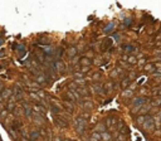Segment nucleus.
Returning <instances> with one entry per match:
<instances>
[{"mask_svg": "<svg viewBox=\"0 0 161 141\" xmlns=\"http://www.w3.org/2000/svg\"><path fill=\"white\" fill-rule=\"evenodd\" d=\"M147 101H149L147 97H135L131 101V105L135 107L132 112H137V110H140V107H142L143 105L147 103Z\"/></svg>", "mask_w": 161, "mask_h": 141, "instance_id": "f03ea898", "label": "nucleus"}, {"mask_svg": "<svg viewBox=\"0 0 161 141\" xmlns=\"http://www.w3.org/2000/svg\"><path fill=\"white\" fill-rule=\"evenodd\" d=\"M83 75H85V73L78 72V71H76V72L73 73V76H74V78H76V79H82V78H83Z\"/></svg>", "mask_w": 161, "mask_h": 141, "instance_id": "72a5a7b5", "label": "nucleus"}, {"mask_svg": "<svg viewBox=\"0 0 161 141\" xmlns=\"http://www.w3.org/2000/svg\"><path fill=\"white\" fill-rule=\"evenodd\" d=\"M39 137H40V130H33V131L29 132V139L33 141L38 140Z\"/></svg>", "mask_w": 161, "mask_h": 141, "instance_id": "4468645a", "label": "nucleus"}, {"mask_svg": "<svg viewBox=\"0 0 161 141\" xmlns=\"http://www.w3.org/2000/svg\"><path fill=\"white\" fill-rule=\"evenodd\" d=\"M78 92H79V94L82 96V97H89L91 96V92L88 91V88H86V87H78V90H77Z\"/></svg>", "mask_w": 161, "mask_h": 141, "instance_id": "f3484780", "label": "nucleus"}, {"mask_svg": "<svg viewBox=\"0 0 161 141\" xmlns=\"http://www.w3.org/2000/svg\"><path fill=\"white\" fill-rule=\"evenodd\" d=\"M152 106H160L161 105V98H157V100H155L154 102H152Z\"/></svg>", "mask_w": 161, "mask_h": 141, "instance_id": "37998d69", "label": "nucleus"}, {"mask_svg": "<svg viewBox=\"0 0 161 141\" xmlns=\"http://www.w3.org/2000/svg\"><path fill=\"white\" fill-rule=\"evenodd\" d=\"M82 106H83V110H85V111H88V112H91V110L93 108V103H92L91 101H83Z\"/></svg>", "mask_w": 161, "mask_h": 141, "instance_id": "a211bd4d", "label": "nucleus"}, {"mask_svg": "<svg viewBox=\"0 0 161 141\" xmlns=\"http://www.w3.org/2000/svg\"><path fill=\"white\" fill-rule=\"evenodd\" d=\"M63 54H64V49H63L62 47H60V48H58L57 50H56V56H57V58H58V59H59L60 57L63 56Z\"/></svg>", "mask_w": 161, "mask_h": 141, "instance_id": "cd10ccee", "label": "nucleus"}, {"mask_svg": "<svg viewBox=\"0 0 161 141\" xmlns=\"http://www.w3.org/2000/svg\"><path fill=\"white\" fill-rule=\"evenodd\" d=\"M30 97L34 98V100H37V101H42V100L39 98V96L37 94V92H35V93H34V92H30Z\"/></svg>", "mask_w": 161, "mask_h": 141, "instance_id": "58836bf2", "label": "nucleus"}, {"mask_svg": "<svg viewBox=\"0 0 161 141\" xmlns=\"http://www.w3.org/2000/svg\"><path fill=\"white\" fill-rule=\"evenodd\" d=\"M154 94L161 98V90H155V91H154Z\"/></svg>", "mask_w": 161, "mask_h": 141, "instance_id": "de8ad7c7", "label": "nucleus"}, {"mask_svg": "<svg viewBox=\"0 0 161 141\" xmlns=\"http://www.w3.org/2000/svg\"><path fill=\"white\" fill-rule=\"evenodd\" d=\"M79 64H82V66H91V64H92V62L89 61V58L83 57V58L79 61Z\"/></svg>", "mask_w": 161, "mask_h": 141, "instance_id": "5701e85b", "label": "nucleus"}, {"mask_svg": "<svg viewBox=\"0 0 161 141\" xmlns=\"http://www.w3.org/2000/svg\"><path fill=\"white\" fill-rule=\"evenodd\" d=\"M37 94L39 96V98H40V100H42V98H45V93H44L43 91H40V90L37 91Z\"/></svg>", "mask_w": 161, "mask_h": 141, "instance_id": "a19ab883", "label": "nucleus"}, {"mask_svg": "<svg viewBox=\"0 0 161 141\" xmlns=\"http://www.w3.org/2000/svg\"><path fill=\"white\" fill-rule=\"evenodd\" d=\"M68 87H69V90H71V91H77V90H78V86L74 83V81H73L72 83H69Z\"/></svg>", "mask_w": 161, "mask_h": 141, "instance_id": "c9c22d12", "label": "nucleus"}, {"mask_svg": "<svg viewBox=\"0 0 161 141\" xmlns=\"http://www.w3.org/2000/svg\"><path fill=\"white\" fill-rule=\"evenodd\" d=\"M127 62H128L130 64H136V63H137V59H136V57L130 56V57H127Z\"/></svg>", "mask_w": 161, "mask_h": 141, "instance_id": "7c9ffc66", "label": "nucleus"}, {"mask_svg": "<svg viewBox=\"0 0 161 141\" xmlns=\"http://www.w3.org/2000/svg\"><path fill=\"white\" fill-rule=\"evenodd\" d=\"M66 141H74V140H66Z\"/></svg>", "mask_w": 161, "mask_h": 141, "instance_id": "6e6d98bb", "label": "nucleus"}, {"mask_svg": "<svg viewBox=\"0 0 161 141\" xmlns=\"http://www.w3.org/2000/svg\"><path fill=\"white\" fill-rule=\"evenodd\" d=\"M23 108H24V115L27 116V117H33V107L28 103V102H23Z\"/></svg>", "mask_w": 161, "mask_h": 141, "instance_id": "1a4fd4ad", "label": "nucleus"}, {"mask_svg": "<svg viewBox=\"0 0 161 141\" xmlns=\"http://www.w3.org/2000/svg\"><path fill=\"white\" fill-rule=\"evenodd\" d=\"M91 141H102L101 132H98V131L92 132V135H91Z\"/></svg>", "mask_w": 161, "mask_h": 141, "instance_id": "6ab92c4d", "label": "nucleus"}, {"mask_svg": "<svg viewBox=\"0 0 161 141\" xmlns=\"http://www.w3.org/2000/svg\"><path fill=\"white\" fill-rule=\"evenodd\" d=\"M3 43H4V40H3V39H0V46H3Z\"/></svg>", "mask_w": 161, "mask_h": 141, "instance_id": "5fc2aeb1", "label": "nucleus"}, {"mask_svg": "<svg viewBox=\"0 0 161 141\" xmlns=\"http://www.w3.org/2000/svg\"><path fill=\"white\" fill-rule=\"evenodd\" d=\"M123 96H125V97H130V96H131V94H132V91H131V92H130V91H128V90H127V88H126V90H125V92H123Z\"/></svg>", "mask_w": 161, "mask_h": 141, "instance_id": "c03bdc74", "label": "nucleus"}, {"mask_svg": "<svg viewBox=\"0 0 161 141\" xmlns=\"http://www.w3.org/2000/svg\"><path fill=\"white\" fill-rule=\"evenodd\" d=\"M147 117H149V116H143V115H142V116H139V117L136 118V121H137V123H141V125H142V123L146 121V118H147Z\"/></svg>", "mask_w": 161, "mask_h": 141, "instance_id": "2f4dec72", "label": "nucleus"}, {"mask_svg": "<svg viewBox=\"0 0 161 141\" xmlns=\"http://www.w3.org/2000/svg\"><path fill=\"white\" fill-rule=\"evenodd\" d=\"M130 85H131V79H130V77H123L122 81H121V88H122V90H126Z\"/></svg>", "mask_w": 161, "mask_h": 141, "instance_id": "dca6fc26", "label": "nucleus"}, {"mask_svg": "<svg viewBox=\"0 0 161 141\" xmlns=\"http://www.w3.org/2000/svg\"><path fill=\"white\" fill-rule=\"evenodd\" d=\"M67 54H68V57L69 58H73V57L77 56V49L74 47H71L68 50H67Z\"/></svg>", "mask_w": 161, "mask_h": 141, "instance_id": "412c9836", "label": "nucleus"}, {"mask_svg": "<svg viewBox=\"0 0 161 141\" xmlns=\"http://www.w3.org/2000/svg\"><path fill=\"white\" fill-rule=\"evenodd\" d=\"M110 141H113V140H110Z\"/></svg>", "mask_w": 161, "mask_h": 141, "instance_id": "4d7b16f0", "label": "nucleus"}, {"mask_svg": "<svg viewBox=\"0 0 161 141\" xmlns=\"http://www.w3.org/2000/svg\"><path fill=\"white\" fill-rule=\"evenodd\" d=\"M54 141H60V137H58V136L57 137H54Z\"/></svg>", "mask_w": 161, "mask_h": 141, "instance_id": "603ef678", "label": "nucleus"}, {"mask_svg": "<svg viewBox=\"0 0 161 141\" xmlns=\"http://www.w3.org/2000/svg\"><path fill=\"white\" fill-rule=\"evenodd\" d=\"M103 87H104V91H106V93H111V92L113 91L114 85H113V82H112V81H107V82H106V83L103 85Z\"/></svg>", "mask_w": 161, "mask_h": 141, "instance_id": "2eb2a0df", "label": "nucleus"}, {"mask_svg": "<svg viewBox=\"0 0 161 141\" xmlns=\"http://www.w3.org/2000/svg\"><path fill=\"white\" fill-rule=\"evenodd\" d=\"M101 137H102V141H110L112 140V136H111V133L107 131H104L101 133Z\"/></svg>", "mask_w": 161, "mask_h": 141, "instance_id": "4be33fe9", "label": "nucleus"}, {"mask_svg": "<svg viewBox=\"0 0 161 141\" xmlns=\"http://www.w3.org/2000/svg\"><path fill=\"white\" fill-rule=\"evenodd\" d=\"M20 127H21V122H18V121L11 125V130H13V131H18Z\"/></svg>", "mask_w": 161, "mask_h": 141, "instance_id": "bb28decb", "label": "nucleus"}, {"mask_svg": "<svg viewBox=\"0 0 161 141\" xmlns=\"http://www.w3.org/2000/svg\"><path fill=\"white\" fill-rule=\"evenodd\" d=\"M74 83H76L78 87H79V86H82V87H83V86L86 85V81L83 79V78H82V79H74Z\"/></svg>", "mask_w": 161, "mask_h": 141, "instance_id": "f704fd0d", "label": "nucleus"}, {"mask_svg": "<svg viewBox=\"0 0 161 141\" xmlns=\"http://www.w3.org/2000/svg\"><path fill=\"white\" fill-rule=\"evenodd\" d=\"M0 96H1V98H3V100H5V101H6V100H9L10 97L13 96V91L9 90V88H4V90L0 92Z\"/></svg>", "mask_w": 161, "mask_h": 141, "instance_id": "9b49d317", "label": "nucleus"}, {"mask_svg": "<svg viewBox=\"0 0 161 141\" xmlns=\"http://www.w3.org/2000/svg\"><path fill=\"white\" fill-rule=\"evenodd\" d=\"M62 105H63V110H66L68 113H73L74 112V110H76V107H74V102H71V101L64 100Z\"/></svg>", "mask_w": 161, "mask_h": 141, "instance_id": "39448f33", "label": "nucleus"}, {"mask_svg": "<svg viewBox=\"0 0 161 141\" xmlns=\"http://www.w3.org/2000/svg\"><path fill=\"white\" fill-rule=\"evenodd\" d=\"M116 123H117V121L114 120L113 117H108V118L106 120V126H107V129H110V127H113Z\"/></svg>", "mask_w": 161, "mask_h": 141, "instance_id": "aec40b11", "label": "nucleus"}, {"mask_svg": "<svg viewBox=\"0 0 161 141\" xmlns=\"http://www.w3.org/2000/svg\"><path fill=\"white\" fill-rule=\"evenodd\" d=\"M128 132H130V131H128V127H127V126L125 125L122 129H121V133H122V135H127Z\"/></svg>", "mask_w": 161, "mask_h": 141, "instance_id": "4c0bfd02", "label": "nucleus"}, {"mask_svg": "<svg viewBox=\"0 0 161 141\" xmlns=\"http://www.w3.org/2000/svg\"><path fill=\"white\" fill-rule=\"evenodd\" d=\"M92 79H93V81H98V79H101V72L95 73V75L92 76Z\"/></svg>", "mask_w": 161, "mask_h": 141, "instance_id": "e433bc0d", "label": "nucleus"}, {"mask_svg": "<svg viewBox=\"0 0 161 141\" xmlns=\"http://www.w3.org/2000/svg\"><path fill=\"white\" fill-rule=\"evenodd\" d=\"M8 115H9V111H8L6 108H5V110H3V111L0 112V120H5Z\"/></svg>", "mask_w": 161, "mask_h": 141, "instance_id": "c85d7f7f", "label": "nucleus"}, {"mask_svg": "<svg viewBox=\"0 0 161 141\" xmlns=\"http://www.w3.org/2000/svg\"><path fill=\"white\" fill-rule=\"evenodd\" d=\"M3 57H5V52L0 50V58H3Z\"/></svg>", "mask_w": 161, "mask_h": 141, "instance_id": "8fccbe9b", "label": "nucleus"}, {"mask_svg": "<svg viewBox=\"0 0 161 141\" xmlns=\"http://www.w3.org/2000/svg\"><path fill=\"white\" fill-rule=\"evenodd\" d=\"M74 129L78 135H83L87 129V120H85L82 116H78L74 120Z\"/></svg>", "mask_w": 161, "mask_h": 141, "instance_id": "f257e3e1", "label": "nucleus"}, {"mask_svg": "<svg viewBox=\"0 0 161 141\" xmlns=\"http://www.w3.org/2000/svg\"><path fill=\"white\" fill-rule=\"evenodd\" d=\"M33 118H34V122L37 123V125H43V123H44L43 115H40V113L34 112V113H33Z\"/></svg>", "mask_w": 161, "mask_h": 141, "instance_id": "f8f14e48", "label": "nucleus"}, {"mask_svg": "<svg viewBox=\"0 0 161 141\" xmlns=\"http://www.w3.org/2000/svg\"><path fill=\"white\" fill-rule=\"evenodd\" d=\"M81 116H82V117H83L85 120H88V118L91 117V112H88V111H86V112H85V113H82Z\"/></svg>", "mask_w": 161, "mask_h": 141, "instance_id": "ea45409f", "label": "nucleus"}, {"mask_svg": "<svg viewBox=\"0 0 161 141\" xmlns=\"http://www.w3.org/2000/svg\"><path fill=\"white\" fill-rule=\"evenodd\" d=\"M24 112H21V108H14V115H17V116H20V115H23Z\"/></svg>", "mask_w": 161, "mask_h": 141, "instance_id": "79ce46f5", "label": "nucleus"}, {"mask_svg": "<svg viewBox=\"0 0 161 141\" xmlns=\"http://www.w3.org/2000/svg\"><path fill=\"white\" fill-rule=\"evenodd\" d=\"M14 108H15V102L9 101V103L6 106V110H8V111H14Z\"/></svg>", "mask_w": 161, "mask_h": 141, "instance_id": "473e14b6", "label": "nucleus"}, {"mask_svg": "<svg viewBox=\"0 0 161 141\" xmlns=\"http://www.w3.org/2000/svg\"><path fill=\"white\" fill-rule=\"evenodd\" d=\"M23 141H33V140H30V139H25V137H23Z\"/></svg>", "mask_w": 161, "mask_h": 141, "instance_id": "864d4df0", "label": "nucleus"}, {"mask_svg": "<svg viewBox=\"0 0 161 141\" xmlns=\"http://www.w3.org/2000/svg\"><path fill=\"white\" fill-rule=\"evenodd\" d=\"M33 107V111L37 113H40V115H44L45 113V107L43 106V105H34V106H32Z\"/></svg>", "mask_w": 161, "mask_h": 141, "instance_id": "ddd939ff", "label": "nucleus"}, {"mask_svg": "<svg viewBox=\"0 0 161 141\" xmlns=\"http://www.w3.org/2000/svg\"><path fill=\"white\" fill-rule=\"evenodd\" d=\"M89 67H91V66H83V68H82V71H81V72H82V73H87V72H88V69H89Z\"/></svg>", "mask_w": 161, "mask_h": 141, "instance_id": "49530a36", "label": "nucleus"}, {"mask_svg": "<svg viewBox=\"0 0 161 141\" xmlns=\"http://www.w3.org/2000/svg\"><path fill=\"white\" fill-rule=\"evenodd\" d=\"M53 64H54V69H56V72L60 73V75H63V73H64V71H66V66H64V63H63L60 59L54 61V62H53Z\"/></svg>", "mask_w": 161, "mask_h": 141, "instance_id": "20e7f679", "label": "nucleus"}, {"mask_svg": "<svg viewBox=\"0 0 161 141\" xmlns=\"http://www.w3.org/2000/svg\"><path fill=\"white\" fill-rule=\"evenodd\" d=\"M96 131H98V132H101V133H102V132H104V131H107V126H106V123H98V125H97V130H96Z\"/></svg>", "mask_w": 161, "mask_h": 141, "instance_id": "b1692460", "label": "nucleus"}, {"mask_svg": "<svg viewBox=\"0 0 161 141\" xmlns=\"http://www.w3.org/2000/svg\"><path fill=\"white\" fill-rule=\"evenodd\" d=\"M54 121H56V125H57L58 127H60V129H64V127H68V121H67L64 117H59L57 116L56 118H54Z\"/></svg>", "mask_w": 161, "mask_h": 141, "instance_id": "6e6552de", "label": "nucleus"}, {"mask_svg": "<svg viewBox=\"0 0 161 141\" xmlns=\"http://www.w3.org/2000/svg\"><path fill=\"white\" fill-rule=\"evenodd\" d=\"M111 76H112V77H117V76H118V72H117V71H112Z\"/></svg>", "mask_w": 161, "mask_h": 141, "instance_id": "09e8293b", "label": "nucleus"}, {"mask_svg": "<svg viewBox=\"0 0 161 141\" xmlns=\"http://www.w3.org/2000/svg\"><path fill=\"white\" fill-rule=\"evenodd\" d=\"M92 90L95 91L97 94H106V91H104V87L103 85H101L99 82H95L93 85H92Z\"/></svg>", "mask_w": 161, "mask_h": 141, "instance_id": "423d86ee", "label": "nucleus"}, {"mask_svg": "<svg viewBox=\"0 0 161 141\" xmlns=\"http://www.w3.org/2000/svg\"><path fill=\"white\" fill-rule=\"evenodd\" d=\"M143 69H145L146 72H152V73H154V72L156 71V68H155V64H146Z\"/></svg>", "mask_w": 161, "mask_h": 141, "instance_id": "393cba45", "label": "nucleus"}, {"mask_svg": "<svg viewBox=\"0 0 161 141\" xmlns=\"http://www.w3.org/2000/svg\"><path fill=\"white\" fill-rule=\"evenodd\" d=\"M142 126H143V130H145V131L152 132L154 129H155V121H154V118L149 116V117L146 118V121L142 123Z\"/></svg>", "mask_w": 161, "mask_h": 141, "instance_id": "7ed1b4c3", "label": "nucleus"}, {"mask_svg": "<svg viewBox=\"0 0 161 141\" xmlns=\"http://www.w3.org/2000/svg\"><path fill=\"white\" fill-rule=\"evenodd\" d=\"M47 81H48V77L44 73H38V75L35 76V82L38 85H45Z\"/></svg>", "mask_w": 161, "mask_h": 141, "instance_id": "9d476101", "label": "nucleus"}, {"mask_svg": "<svg viewBox=\"0 0 161 141\" xmlns=\"http://www.w3.org/2000/svg\"><path fill=\"white\" fill-rule=\"evenodd\" d=\"M113 28H114V24L111 23V24H108V25L103 29V32L104 33H112V32H113Z\"/></svg>", "mask_w": 161, "mask_h": 141, "instance_id": "a878e982", "label": "nucleus"}, {"mask_svg": "<svg viewBox=\"0 0 161 141\" xmlns=\"http://www.w3.org/2000/svg\"><path fill=\"white\" fill-rule=\"evenodd\" d=\"M78 59H79V58H78V56L73 57V58H72V64H77V63H78V62H79V61H78Z\"/></svg>", "mask_w": 161, "mask_h": 141, "instance_id": "a18cd8bd", "label": "nucleus"}, {"mask_svg": "<svg viewBox=\"0 0 161 141\" xmlns=\"http://www.w3.org/2000/svg\"><path fill=\"white\" fill-rule=\"evenodd\" d=\"M112 47V39L111 38H106L101 43V52H106Z\"/></svg>", "mask_w": 161, "mask_h": 141, "instance_id": "0eeeda50", "label": "nucleus"}, {"mask_svg": "<svg viewBox=\"0 0 161 141\" xmlns=\"http://www.w3.org/2000/svg\"><path fill=\"white\" fill-rule=\"evenodd\" d=\"M3 90H4V86H3V83H1V82H0V92H1V91H3Z\"/></svg>", "mask_w": 161, "mask_h": 141, "instance_id": "3c124183", "label": "nucleus"}, {"mask_svg": "<svg viewBox=\"0 0 161 141\" xmlns=\"http://www.w3.org/2000/svg\"><path fill=\"white\" fill-rule=\"evenodd\" d=\"M122 49L125 50V52H127V53H128V52H132L135 48H133L132 46H130V44H125V46H122Z\"/></svg>", "mask_w": 161, "mask_h": 141, "instance_id": "c756f323", "label": "nucleus"}]
</instances>
